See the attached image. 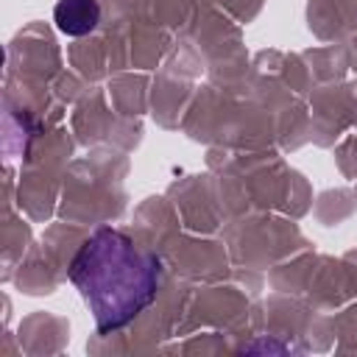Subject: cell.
<instances>
[{
    "label": "cell",
    "instance_id": "1",
    "mask_svg": "<svg viewBox=\"0 0 357 357\" xmlns=\"http://www.w3.org/2000/svg\"><path fill=\"white\" fill-rule=\"evenodd\" d=\"M100 335L131 324L159 290V259L117 229L100 226L84 240L67 271Z\"/></svg>",
    "mask_w": 357,
    "mask_h": 357
},
{
    "label": "cell",
    "instance_id": "2",
    "mask_svg": "<svg viewBox=\"0 0 357 357\" xmlns=\"http://www.w3.org/2000/svg\"><path fill=\"white\" fill-rule=\"evenodd\" d=\"M56 28L67 36H86L100 22L98 0H59L53 8Z\"/></svg>",
    "mask_w": 357,
    "mask_h": 357
}]
</instances>
